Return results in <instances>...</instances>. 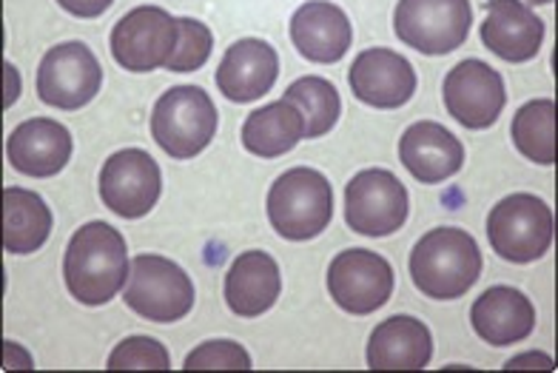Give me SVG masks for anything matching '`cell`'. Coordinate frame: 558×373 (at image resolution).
I'll list each match as a JSON object with an SVG mask.
<instances>
[{"instance_id": "1", "label": "cell", "mask_w": 558, "mask_h": 373, "mask_svg": "<svg viewBox=\"0 0 558 373\" xmlns=\"http://www.w3.org/2000/svg\"><path fill=\"white\" fill-rule=\"evenodd\" d=\"M129 245L118 228L95 220L74 231L63 256V279L72 300L88 308L106 305L129 282Z\"/></svg>"}, {"instance_id": "2", "label": "cell", "mask_w": 558, "mask_h": 373, "mask_svg": "<svg viewBox=\"0 0 558 373\" xmlns=\"http://www.w3.org/2000/svg\"><path fill=\"white\" fill-rule=\"evenodd\" d=\"M408 268L413 286L425 297L439 302L459 300L482 277V251L468 231L441 226L413 245Z\"/></svg>"}, {"instance_id": "3", "label": "cell", "mask_w": 558, "mask_h": 373, "mask_svg": "<svg viewBox=\"0 0 558 373\" xmlns=\"http://www.w3.org/2000/svg\"><path fill=\"white\" fill-rule=\"evenodd\" d=\"M265 208L268 222L282 240H314L331 226L333 189L323 171L296 166L274 180Z\"/></svg>"}, {"instance_id": "4", "label": "cell", "mask_w": 558, "mask_h": 373, "mask_svg": "<svg viewBox=\"0 0 558 373\" xmlns=\"http://www.w3.org/2000/svg\"><path fill=\"white\" fill-rule=\"evenodd\" d=\"M556 237L553 208L536 194H507L487 214V240L507 263L527 265L542 260Z\"/></svg>"}, {"instance_id": "5", "label": "cell", "mask_w": 558, "mask_h": 373, "mask_svg": "<svg viewBox=\"0 0 558 373\" xmlns=\"http://www.w3.org/2000/svg\"><path fill=\"white\" fill-rule=\"evenodd\" d=\"M217 106L199 86H171L151 111V137L174 160H192L211 146Z\"/></svg>"}, {"instance_id": "6", "label": "cell", "mask_w": 558, "mask_h": 373, "mask_svg": "<svg viewBox=\"0 0 558 373\" xmlns=\"http://www.w3.org/2000/svg\"><path fill=\"white\" fill-rule=\"evenodd\" d=\"M123 302L148 323H180L192 314L194 282L192 277L160 254H140L132 260Z\"/></svg>"}, {"instance_id": "7", "label": "cell", "mask_w": 558, "mask_h": 373, "mask_svg": "<svg viewBox=\"0 0 558 373\" xmlns=\"http://www.w3.org/2000/svg\"><path fill=\"white\" fill-rule=\"evenodd\" d=\"M473 23L471 0H399L393 32L422 55H450L468 40Z\"/></svg>"}, {"instance_id": "8", "label": "cell", "mask_w": 558, "mask_h": 373, "mask_svg": "<svg viewBox=\"0 0 558 373\" xmlns=\"http://www.w3.org/2000/svg\"><path fill=\"white\" fill-rule=\"evenodd\" d=\"M37 97L52 109L74 111L95 100L104 86V69L95 51L81 40L58 44L46 51L37 67Z\"/></svg>"}, {"instance_id": "9", "label": "cell", "mask_w": 558, "mask_h": 373, "mask_svg": "<svg viewBox=\"0 0 558 373\" xmlns=\"http://www.w3.org/2000/svg\"><path fill=\"white\" fill-rule=\"evenodd\" d=\"M411 200L399 177L388 169H365L345 185V222L353 234H397L408 220Z\"/></svg>"}, {"instance_id": "10", "label": "cell", "mask_w": 558, "mask_h": 373, "mask_svg": "<svg viewBox=\"0 0 558 373\" xmlns=\"http://www.w3.org/2000/svg\"><path fill=\"white\" fill-rule=\"evenodd\" d=\"M177 17L160 7H137L120 17L111 29V58L134 74L166 69L177 46Z\"/></svg>"}, {"instance_id": "11", "label": "cell", "mask_w": 558, "mask_h": 373, "mask_svg": "<svg viewBox=\"0 0 558 373\" xmlns=\"http://www.w3.org/2000/svg\"><path fill=\"white\" fill-rule=\"evenodd\" d=\"M397 274L383 254L367 249H348L328 265V293L345 314L365 316L388 305Z\"/></svg>"}, {"instance_id": "12", "label": "cell", "mask_w": 558, "mask_h": 373, "mask_svg": "<svg viewBox=\"0 0 558 373\" xmlns=\"http://www.w3.org/2000/svg\"><path fill=\"white\" fill-rule=\"evenodd\" d=\"M100 200L123 220L146 217L160 200L162 175L157 160L143 148H120L100 169Z\"/></svg>"}, {"instance_id": "13", "label": "cell", "mask_w": 558, "mask_h": 373, "mask_svg": "<svg viewBox=\"0 0 558 373\" xmlns=\"http://www.w3.org/2000/svg\"><path fill=\"white\" fill-rule=\"evenodd\" d=\"M441 97L448 106L450 118L471 132L490 129L501 118L507 106V92L501 74L485 60H462L445 77Z\"/></svg>"}, {"instance_id": "14", "label": "cell", "mask_w": 558, "mask_h": 373, "mask_svg": "<svg viewBox=\"0 0 558 373\" xmlns=\"http://www.w3.org/2000/svg\"><path fill=\"white\" fill-rule=\"evenodd\" d=\"M353 97L371 109H402L416 95V72L411 60L393 49H365L348 72Z\"/></svg>"}, {"instance_id": "15", "label": "cell", "mask_w": 558, "mask_h": 373, "mask_svg": "<svg viewBox=\"0 0 558 373\" xmlns=\"http://www.w3.org/2000/svg\"><path fill=\"white\" fill-rule=\"evenodd\" d=\"M74 140L66 125L52 118L23 120L7 140V157L17 175L46 180L66 169Z\"/></svg>"}, {"instance_id": "16", "label": "cell", "mask_w": 558, "mask_h": 373, "mask_svg": "<svg viewBox=\"0 0 558 373\" xmlns=\"http://www.w3.org/2000/svg\"><path fill=\"white\" fill-rule=\"evenodd\" d=\"M399 160L418 183L436 185L462 171L464 146L441 123L418 120L399 140Z\"/></svg>"}, {"instance_id": "17", "label": "cell", "mask_w": 558, "mask_h": 373, "mask_svg": "<svg viewBox=\"0 0 558 373\" xmlns=\"http://www.w3.org/2000/svg\"><path fill=\"white\" fill-rule=\"evenodd\" d=\"M279 77V55L268 40L243 37L228 46L217 67V86L231 103H254L274 88Z\"/></svg>"}, {"instance_id": "18", "label": "cell", "mask_w": 558, "mask_h": 373, "mask_svg": "<svg viewBox=\"0 0 558 373\" xmlns=\"http://www.w3.org/2000/svg\"><path fill=\"white\" fill-rule=\"evenodd\" d=\"M291 40L311 63L331 67L345 58L353 44L351 21L331 0H308L291 17Z\"/></svg>"}, {"instance_id": "19", "label": "cell", "mask_w": 558, "mask_h": 373, "mask_svg": "<svg viewBox=\"0 0 558 373\" xmlns=\"http://www.w3.org/2000/svg\"><path fill=\"white\" fill-rule=\"evenodd\" d=\"M482 44L507 63H527L544 44V21L522 0H490Z\"/></svg>"}, {"instance_id": "20", "label": "cell", "mask_w": 558, "mask_h": 373, "mask_svg": "<svg viewBox=\"0 0 558 373\" xmlns=\"http://www.w3.org/2000/svg\"><path fill=\"white\" fill-rule=\"evenodd\" d=\"M471 325L476 337L493 348L524 342L536 328V308L519 288H487L471 308Z\"/></svg>"}, {"instance_id": "21", "label": "cell", "mask_w": 558, "mask_h": 373, "mask_svg": "<svg viewBox=\"0 0 558 373\" xmlns=\"http://www.w3.org/2000/svg\"><path fill=\"white\" fill-rule=\"evenodd\" d=\"M434 357V337L422 320L397 314L376 325L367 339V368L374 371H418Z\"/></svg>"}, {"instance_id": "22", "label": "cell", "mask_w": 558, "mask_h": 373, "mask_svg": "<svg viewBox=\"0 0 558 373\" xmlns=\"http://www.w3.org/2000/svg\"><path fill=\"white\" fill-rule=\"evenodd\" d=\"M282 291V274L271 254L243 251L226 274V305L231 314L254 320L271 311Z\"/></svg>"}, {"instance_id": "23", "label": "cell", "mask_w": 558, "mask_h": 373, "mask_svg": "<svg viewBox=\"0 0 558 373\" xmlns=\"http://www.w3.org/2000/svg\"><path fill=\"white\" fill-rule=\"evenodd\" d=\"M300 140H305V118L286 97L251 111L243 123L245 152L254 154V157H263V160L282 157L291 148H296Z\"/></svg>"}, {"instance_id": "24", "label": "cell", "mask_w": 558, "mask_h": 373, "mask_svg": "<svg viewBox=\"0 0 558 373\" xmlns=\"http://www.w3.org/2000/svg\"><path fill=\"white\" fill-rule=\"evenodd\" d=\"M52 208L29 189L3 191V249L7 254H35L52 234Z\"/></svg>"}, {"instance_id": "25", "label": "cell", "mask_w": 558, "mask_h": 373, "mask_svg": "<svg viewBox=\"0 0 558 373\" xmlns=\"http://www.w3.org/2000/svg\"><path fill=\"white\" fill-rule=\"evenodd\" d=\"M513 143L522 157L536 166H556V103L542 100L524 103L513 118Z\"/></svg>"}, {"instance_id": "26", "label": "cell", "mask_w": 558, "mask_h": 373, "mask_svg": "<svg viewBox=\"0 0 558 373\" xmlns=\"http://www.w3.org/2000/svg\"><path fill=\"white\" fill-rule=\"evenodd\" d=\"M286 100H291L305 118V140L323 137L337 125L339 115H342V100L331 81L325 77H300L286 88Z\"/></svg>"}, {"instance_id": "27", "label": "cell", "mask_w": 558, "mask_h": 373, "mask_svg": "<svg viewBox=\"0 0 558 373\" xmlns=\"http://www.w3.org/2000/svg\"><path fill=\"white\" fill-rule=\"evenodd\" d=\"M177 46L171 51L166 72L174 74H189L206 67V60L211 58L214 49V35L206 23L197 17H177Z\"/></svg>"}, {"instance_id": "28", "label": "cell", "mask_w": 558, "mask_h": 373, "mask_svg": "<svg viewBox=\"0 0 558 373\" xmlns=\"http://www.w3.org/2000/svg\"><path fill=\"white\" fill-rule=\"evenodd\" d=\"M111 371H137V368H148V371H169L171 357L166 351V345H160L151 337H129L109 353Z\"/></svg>"}, {"instance_id": "29", "label": "cell", "mask_w": 558, "mask_h": 373, "mask_svg": "<svg viewBox=\"0 0 558 373\" xmlns=\"http://www.w3.org/2000/svg\"><path fill=\"white\" fill-rule=\"evenodd\" d=\"M189 371H203V368H236V371H248L251 353L240 342L231 339H211V342L197 345L183 362Z\"/></svg>"}, {"instance_id": "30", "label": "cell", "mask_w": 558, "mask_h": 373, "mask_svg": "<svg viewBox=\"0 0 558 373\" xmlns=\"http://www.w3.org/2000/svg\"><path fill=\"white\" fill-rule=\"evenodd\" d=\"M58 3L63 12H69V15L83 17V21H92V17L106 15L114 0H58Z\"/></svg>"}, {"instance_id": "31", "label": "cell", "mask_w": 558, "mask_h": 373, "mask_svg": "<svg viewBox=\"0 0 558 373\" xmlns=\"http://www.w3.org/2000/svg\"><path fill=\"white\" fill-rule=\"evenodd\" d=\"M32 357L17 342H3V368H32Z\"/></svg>"}, {"instance_id": "32", "label": "cell", "mask_w": 558, "mask_h": 373, "mask_svg": "<svg viewBox=\"0 0 558 373\" xmlns=\"http://www.w3.org/2000/svg\"><path fill=\"white\" fill-rule=\"evenodd\" d=\"M3 72H7V95H3V106H15L17 95H21V74H17V69L12 67V63H7L3 67Z\"/></svg>"}, {"instance_id": "33", "label": "cell", "mask_w": 558, "mask_h": 373, "mask_svg": "<svg viewBox=\"0 0 558 373\" xmlns=\"http://www.w3.org/2000/svg\"><path fill=\"white\" fill-rule=\"evenodd\" d=\"M524 365H533V368H556L553 357L547 353H522V357L510 359L505 368H524Z\"/></svg>"}, {"instance_id": "34", "label": "cell", "mask_w": 558, "mask_h": 373, "mask_svg": "<svg viewBox=\"0 0 558 373\" xmlns=\"http://www.w3.org/2000/svg\"><path fill=\"white\" fill-rule=\"evenodd\" d=\"M530 7H547V3H556V0H527Z\"/></svg>"}]
</instances>
